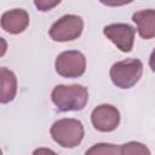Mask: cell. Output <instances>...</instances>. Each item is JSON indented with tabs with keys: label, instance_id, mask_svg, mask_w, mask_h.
Instances as JSON below:
<instances>
[{
	"label": "cell",
	"instance_id": "cell-1",
	"mask_svg": "<svg viewBox=\"0 0 155 155\" xmlns=\"http://www.w3.org/2000/svg\"><path fill=\"white\" fill-rule=\"evenodd\" d=\"M53 104L61 111L82 110L88 102V90L82 85H57L51 92Z\"/></svg>",
	"mask_w": 155,
	"mask_h": 155
},
{
	"label": "cell",
	"instance_id": "cell-2",
	"mask_svg": "<svg viewBox=\"0 0 155 155\" xmlns=\"http://www.w3.org/2000/svg\"><path fill=\"white\" fill-rule=\"evenodd\" d=\"M50 133L52 139L58 145L63 148H75L81 143L85 130L80 120L65 117L53 122Z\"/></svg>",
	"mask_w": 155,
	"mask_h": 155
},
{
	"label": "cell",
	"instance_id": "cell-3",
	"mask_svg": "<svg viewBox=\"0 0 155 155\" xmlns=\"http://www.w3.org/2000/svg\"><path fill=\"white\" fill-rule=\"evenodd\" d=\"M143 63L139 59H125L111 65L109 75L113 84L119 88H131L142 78Z\"/></svg>",
	"mask_w": 155,
	"mask_h": 155
},
{
	"label": "cell",
	"instance_id": "cell-4",
	"mask_svg": "<svg viewBox=\"0 0 155 155\" xmlns=\"http://www.w3.org/2000/svg\"><path fill=\"white\" fill-rule=\"evenodd\" d=\"M84 29V21L78 15H65L50 28L48 35L53 41L67 42L78 39Z\"/></svg>",
	"mask_w": 155,
	"mask_h": 155
},
{
	"label": "cell",
	"instance_id": "cell-5",
	"mask_svg": "<svg viewBox=\"0 0 155 155\" xmlns=\"http://www.w3.org/2000/svg\"><path fill=\"white\" fill-rule=\"evenodd\" d=\"M54 69L56 73L63 78H80L86 70V58L80 51H64L57 56Z\"/></svg>",
	"mask_w": 155,
	"mask_h": 155
},
{
	"label": "cell",
	"instance_id": "cell-6",
	"mask_svg": "<svg viewBox=\"0 0 155 155\" xmlns=\"http://www.w3.org/2000/svg\"><path fill=\"white\" fill-rule=\"evenodd\" d=\"M103 34L121 51L128 53L133 48L136 29L127 23H113L103 28Z\"/></svg>",
	"mask_w": 155,
	"mask_h": 155
},
{
	"label": "cell",
	"instance_id": "cell-7",
	"mask_svg": "<svg viewBox=\"0 0 155 155\" xmlns=\"http://www.w3.org/2000/svg\"><path fill=\"white\" fill-rule=\"evenodd\" d=\"M91 122L99 132H111L120 124V111L111 104H101L92 110Z\"/></svg>",
	"mask_w": 155,
	"mask_h": 155
},
{
	"label": "cell",
	"instance_id": "cell-8",
	"mask_svg": "<svg viewBox=\"0 0 155 155\" xmlns=\"http://www.w3.org/2000/svg\"><path fill=\"white\" fill-rule=\"evenodd\" d=\"M29 25V15L23 8H13L2 13L1 28L8 34H21Z\"/></svg>",
	"mask_w": 155,
	"mask_h": 155
},
{
	"label": "cell",
	"instance_id": "cell-9",
	"mask_svg": "<svg viewBox=\"0 0 155 155\" xmlns=\"http://www.w3.org/2000/svg\"><path fill=\"white\" fill-rule=\"evenodd\" d=\"M132 21L137 24L138 34L142 39L149 40L155 38V10L147 8L137 11L133 13Z\"/></svg>",
	"mask_w": 155,
	"mask_h": 155
},
{
	"label": "cell",
	"instance_id": "cell-10",
	"mask_svg": "<svg viewBox=\"0 0 155 155\" xmlns=\"http://www.w3.org/2000/svg\"><path fill=\"white\" fill-rule=\"evenodd\" d=\"M0 102L2 104H6L13 101L17 93V78L12 70L5 67L0 69Z\"/></svg>",
	"mask_w": 155,
	"mask_h": 155
},
{
	"label": "cell",
	"instance_id": "cell-11",
	"mask_svg": "<svg viewBox=\"0 0 155 155\" xmlns=\"http://www.w3.org/2000/svg\"><path fill=\"white\" fill-rule=\"evenodd\" d=\"M121 155L120 147L110 143H97L86 150V155Z\"/></svg>",
	"mask_w": 155,
	"mask_h": 155
},
{
	"label": "cell",
	"instance_id": "cell-12",
	"mask_svg": "<svg viewBox=\"0 0 155 155\" xmlns=\"http://www.w3.org/2000/svg\"><path fill=\"white\" fill-rule=\"evenodd\" d=\"M121 155H128V154H140V155H149L151 151L147 145L139 142H128L122 145H120Z\"/></svg>",
	"mask_w": 155,
	"mask_h": 155
},
{
	"label": "cell",
	"instance_id": "cell-13",
	"mask_svg": "<svg viewBox=\"0 0 155 155\" xmlns=\"http://www.w3.org/2000/svg\"><path fill=\"white\" fill-rule=\"evenodd\" d=\"M62 0H34V5L39 11L46 12L56 7Z\"/></svg>",
	"mask_w": 155,
	"mask_h": 155
},
{
	"label": "cell",
	"instance_id": "cell-14",
	"mask_svg": "<svg viewBox=\"0 0 155 155\" xmlns=\"http://www.w3.org/2000/svg\"><path fill=\"white\" fill-rule=\"evenodd\" d=\"M101 4L105 5V6H110V7H117V6H124L127 4H131L134 0H99Z\"/></svg>",
	"mask_w": 155,
	"mask_h": 155
},
{
	"label": "cell",
	"instance_id": "cell-15",
	"mask_svg": "<svg viewBox=\"0 0 155 155\" xmlns=\"http://www.w3.org/2000/svg\"><path fill=\"white\" fill-rule=\"evenodd\" d=\"M33 154L34 155H36V154H39V155H41V154H56V151H53L51 149H47V148H39V149L34 150Z\"/></svg>",
	"mask_w": 155,
	"mask_h": 155
},
{
	"label": "cell",
	"instance_id": "cell-16",
	"mask_svg": "<svg viewBox=\"0 0 155 155\" xmlns=\"http://www.w3.org/2000/svg\"><path fill=\"white\" fill-rule=\"evenodd\" d=\"M149 67H150L151 70L155 73V48H154V51L151 52V54H150V57H149Z\"/></svg>",
	"mask_w": 155,
	"mask_h": 155
},
{
	"label": "cell",
	"instance_id": "cell-17",
	"mask_svg": "<svg viewBox=\"0 0 155 155\" xmlns=\"http://www.w3.org/2000/svg\"><path fill=\"white\" fill-rule=\"evenodd\" d=\"M1 44H2V48H1L0 56H4V54H5V51H6V47H7V45H6V41H5V39H4V38H1Z\"/></svg>",
	"mask_w": 155,
	"mask_h": 155
}]
</instances>
